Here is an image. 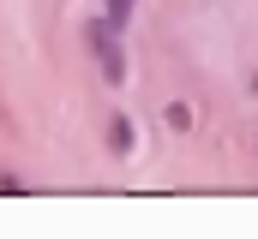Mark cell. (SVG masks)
I'll list each match as a JSON object with an SVG mask.
<instances>
[{
    "label": "cell",
    "instance_id": "obj_1",
    "mask_svg": "<svg viewBox=\"0 0 258 239\" xmlns=\"http://www.w3.org/2000/svg\"><path fill=\"white\" fill-rule=\"evenodd\" d=\"M132 144H138L132 120H126V114H114V120H108V150H114V156H132Z\"/></svg>",
    "mask_w": 258,
    "mask_h": 239
},
{
    "label": "cell",
    "instance_id": "obj_2",
    "mask_svg": "<svg viewBox=\"0 0 258 239\" xmlns=\"http://www.w3.org/2000/svg\"><path fill=\"white\" fill-rule=\"evenodd\" d=\"M162 126H168V132H192V108H186V102H168V108H162Z\"/></svg>",
    "mask_w": 258,
    "mask_h": 239
},
{
    "label": "cell",
    "instance_id": "obj_3",
    "mask_svg": "<svg viewBox=\"0 0 258 239\" xmlns=\"http://www.w3.org/2000/svg\"><path fill=\"white\" fill-rule=\"evenodd\" d=\"M126 18H132V0H108L102 6V24L108 30H126Z\"/></svg>",
    "mask_w": 258,
    "mask_h": 239
}]
</instances>
